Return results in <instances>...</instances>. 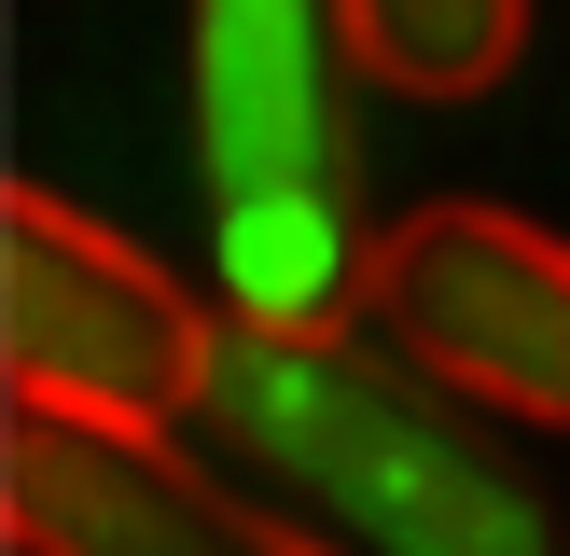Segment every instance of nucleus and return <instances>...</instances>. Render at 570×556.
<instances>
[{"instance_id":"obj_5","label":"nucleus","mask_w":570,"mask_h":556,"mask_svg":"<svg viewBox=\"0 0 570 556\" xmlns=\"http://www.w3.org/2000/svg\"><path fill=\"white\" fill-rule=\"evenodd\" d=\"M348 0H195V153L209 195L334 181Z\"/></svg>"},{"instance_id":"obj_3","label":"nucleus","mask_w":570,"mask_h":556,"mask_svg":"<svg viewBox=\"0 0 570 556\" xmlns=\"http://www.w3.org/2000/svg\"><path fill=\"white\" fill-rule=\"evenodd\" d=\"M376 334L432 361L460 404L570 431V237L488 209V195H432L376 237Z\"/></svg>"},{"instance_id":"obj_4","label":"nucleus","mask_w":570,"mask_h":556,"mask_svg":"<svg viewBox=\"0 0 570 556\" xmlns=\"http://www.w3.org/2000/svg\"><path fill=\"white\" fill-rule=\"evenodd\" d=\"M0 528L14 556H334L293 515H265L237 473L181 459L167 431H98L42 404H14L0 431Z\"/></svg>"},{"instance_id":"obj_6","label":"nucleus","mask_w":570,"mask_h":556,"mask_svg":"<svg viewBox=\"0 0 570 556\" xmlns=\"http://www.w3.org/2000/svg\"><path fill=\"white\" fill-rule=\"evenodd\" d=\"M209 265H223V320L250 334H348V306H376V237H348L334 181L223 195Z\"/></svg>"},{"instance_id":"obj_1","label":"nucleus","mask_w":570,"mask_h":556,"mask_svg":"<svg viewBox=\"0 0 570 556\" xmlns=\"http://www.w3.org/2000/svg\"><path fill=\"white\" fill-rule=\"evenodd\" d=\"M195 431L265 487H293L321 528H348L362 556H557V515L488 445V404H460L404 348L223 320Z\"/></svg>"},{"instance_id":"obj_7","label":"nucleus","mask_w":570,"mask_h":556,"mask_svg":"<svg viewBox=\"0 0 570 556\" xmlns=\"http://www.w3.org/2000/svg\"><path fill=\"white\" fill-rule=\"evenodd\" d=\"M529 56V0H348V70L390 98H488Z\"/></svg>"},{"instance_id":"obj_2","label":"nucleus","mask_w":570,"mask_h":556,"mask_svg":"<svg viewBox=\"0 0 570 556\" xmlns=\"http://www.w3.org/2000/svg\"><path fill=\"white\" fill-rule=\"evenodd\" d=\"M209 334L167 265H139L111 222L70 195H0V376L42 417H98V431H181L209 389Z\"/></svg>"}]
</instances>
